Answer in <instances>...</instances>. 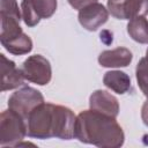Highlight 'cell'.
<instances>
[{
  "label": "cell",
  "mask_w": 148,
  "mask_h": 148,
  "mask_svg": "<svg viewBox=\"0 0 148 148\" xmlns=\"http://www.w3.org/2000/svg\"><path fill=\"white\" fill-rule=\"evenodd\" d=\"M127 34L140 44H148V20L145 16H138L127 23Z\"/></svg>",
  "instance_id": "5bb4252c"
},
{
  "label": "cell",
  "mask_w": 148,
  "mask_h": 148,
  "mask_svg": "<svg viewBox=\"0 0 148 148\" xmlns=\"http://www.w3.org/2000/svg\"><path fill=\"white\" fill-rule=\"evenodd\" d=\"M103 84L118 95L127 92L131 88L130 76L121 71H109L103 76Z\"/></svg>",
  "instance_id": "4fadbf2b"
},
{
  "label": "cell",
  "mask_w": 148,
  "mask_h": 148,
  "mask_svg": "<svg viewBox=\"0 0 148 148\" xmlns=\"http://www.w3.org/2000/svg\"><path fill=\"white\" fill-rule=\"evenodd\" d=\"M1 58V91L16 89L23 86L24 77L21 68H17L15 62L9 60L5 54H0Z\"/></svg>",
  "instance_id": "8fae6325"
},
{
  "label": "cell",
  "mask_w": 148,
  "mask_h": 148,
  "mask_svg": "<svg viewBox=\"0 0 148 148\" xmlns=\"http://www.w3.org/2000/svg\"><path fill=\"white\" fill-rule=\"evenodd\" d=\"M20 68L23 77L27 81L38 86H45L52 79L51 64L45 57L40 54H34L28 57Z\"/></svg>",
  "instance_id": "8992f818"
},
{
  "label": "cell",
  "mask_w": 148,
  "mask_h": 148,
  "mask_svg": "<svg viewBox=\"0 0 148 148\" xmlns=\"http://www.w3.org/2000/svg\"><path fill=\"white\" fill-rule=\"evenodd\" d=\"M145 62H146V65H148V47H147V50H146V56L143 57V58H141Z\"/></svg>",
  "instance_id": "d6986e66"
},
{
  "label": "cell",
  "mask_w": 148,
  "mask_h": 148,
  "mask_svg": "<svg viewBox=\"0 0 148 148\" xmlns=\"http://www.w3.org/2000/svg\"><path fill=\"white\" fill-rule=\"evenodd\" d=\"M89 108L91 110L105 113L114 118H117V116L119 114L118 99L106 90H102V89L95 90L89 96Z\"/></svg>",
  "instance_id": "30bf717a"
},
{
  "label": "cell",
  "mask_w": 148,
  "mask_h": 148,
  "mask_svg": "<svg viewBox=\"0 0 148 148\" xmlns=\"http://www.w3.org/2000/svg\"><path fill=\"white\" fill-rule=\"evenodd\" d=\"M133 59L132 52L127 47H116L102 51L98 56V64L106 68L127 67Z\"/></svg>",
  "instance_id": "7c38bea8"
},
{
  "label": "cell",
  "mask_w": 148,
  "mask_h": 148,
  "mask_svg": "<svg viewBox=\"0 0 148 148\" xmlns=\"http://www.w3.org/2000/svg\"><path fill=\"white\" fill-rule=\"evenodd\" d=\"M79 23L88 31H96L109 18V10L98 1L92 2L79 10Z\"/></svg>",
  "instance_id": "9c48e42d"
},
{
  "label": "cell",
  "mask_w": 148,
  "mask_h": 148,
  "mask_svg": "<svg viewBox=\"0 0 148 148\" xmlns=\"http://www.w3.org/2000/svg\"><path fill=\"white\" fill-rule=\"evenodd\" d=\"M105 38H108L109 39V42L110 43H112V34L110 32V31H108V30H104V31H102L101 32V40L102 42H104L105 40Z\"/></svg>",
  "instance_id": "ac0fdd59"
},
{
  "label": "cell",
  "mask_w": 148,
  "mask_h": 148,
  "mask_svg": "<svg viewBox=\"0 0 148 148\" xmlns=\"http://www.w3.org/2000/svg\"><path fill=\"white\" fill-rule=\"evenodd\" d=\"M25 135V119L10 109L3 110L0 114V146L17 147Z\"/></svg>",
  "instance_id": "277c9868"
},
{
  "label": "cell",
  "mask_w": 148,
  "mask_h": 148,
  "mask_svg": "<svg viewBox=\"0 0 148 148\" xmlns=\"http://www.w3.org/2000/svg\"><path fill=\"white\" fill-rule=\"evenodd\" d=\"M1 18V45L14 56H22L31 52L32 40L20 27L22 14L16 0H0Z\"/></svg>",
  "instance_id": "3957f363"
},
{
  "label": "cell",
  "mask_w": 148,
  "mask_h": 148,
  "mask_svg": "<svg viewBox=\"0 0 148 148\" xmlns=\"http://www.w3.org/2000/svg\"><path fill=\"white\" fill-rule=\"evenodd\" d=\"M27 135L35 139L57 138L72 140L75 138L76 116L67 106L43 102L25 119Z\"/></svg>",
  "instance_id": "6da1fadb"
},
{
  "label": "cell",
  "mask_w": 148,
  "mask_h": 148,
  "mask_svg": "<svg viewBox=\"0 0 148 148\" xmlns=\"http://www.w3.org/2000/svg\"><path fill=\"white\" fill-rule=\"evenodd\" d=\"M75 139L101 148H119L125 142V134L114 117L90 109L76 116Z\"/></svg>",
  "instance_id": "7a4b0ae2"
},
{
  "label": "cell",
  "mask_w": 148,
  "mask_h": 148,
  "mask_svg": "<svg viewBox=\"0 0 148 148\" xmlns=\"http://www.w3.org/2000/svg\"><path fill=\"white\" fill-rule=\"evenodd\" d=\"M43 102H45L44 96L39 90L25 86L9 96L8 108L27 119L30 112Z\"/></svg>",
  "instance_id": "5b68a950"
},
{
  "label": "cell",
  "mask_w": 148,
  "mask_h": 148,
  "mask_svg": "<svg viewBox=\"0 0 148 148\" xmlns=\"http://www.w3.org/2000/svg\"><path fill=\"white\" fill-rule=\"evenodd\" d=\"M141 119H142V123L148 127V98L142 104V108H141Z\"/></svg>",
  "instance_id": "e0dca14e"
},
{
  "label": "cell",
  "mask_w": 148,
  "mask_h": 148,
  "mask_svg": "<svg viewBox=\"0 0 148 148\" xmlns=\"http://www.w3.org/2000/svg\"><path fill=\"white\" fill-rule=\"evenodd\" d=\"M135 76L140 90L148 98V65H146V62L142 59H140V61L136 65Z\"/></svg>",
  "instance_id": "9a60e30c"
},
{
  "label": "cell",
  "mask_w": 148,
  "mask_h": 148,
  "mask_svg": "<svg viewBox=\"0 0 148 148\" xmlns=\"http://www.w3.org/2000/svg\"><path fill=\"white\" fill-rule=\"evenodd\" d=\"M109 13L118 20H132L148 14V0H108Z\"/></svg>",
  "instance_id": "ba28073f"
},
{
  "label": "cell",
  "mask_w": 148,
  "mask_h": 148,
  "mask_svg": "<svg viewBox=\"0 0 148 148\" xmlns=\"http://www.w3.org/2000/svg\"><path fill=\"white\" fill-rule=\"evenodd\" d=\"M68 3L71 5V7H73L74 9L80 10L81 8L92 3V2H97V0H67Z\"/></svg>",
  "instance_id": "2e32d148"
},
{
  "label": "cell",
  "mask_w": 148,
  "mask_h": 148,
  "mask_svg": "<svg viewBox=\"0 0 148 148\" xmlns=\"http://www.w3.org/2000/svg\"><path fill=\"white\" fill-rule=\"evenodd\" d=\"M57 0H22L21 14L27 27H35L42 18H50L57 10Z\"/></svg>",
  "instance_id": "52a82bcc"
}]
</instances>
